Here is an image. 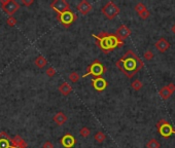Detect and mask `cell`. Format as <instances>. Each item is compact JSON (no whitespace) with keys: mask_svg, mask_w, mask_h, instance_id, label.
Wrapping results in <instances>:
<instances>
[{"mask_svg":"<svg viewBox=\"0 0 175 148\" xmlns=\"http://www.w3.org/2000/svg\"><path fill=\"white\" fill-rule=\"evenodd\" d=\"M142 85H143V84H142V82H141L139 79H136V80H134V81L132 82L131 87H132V89H133V90H141Z\"/></svg>","mask_w":175,"mask_h":148,"instance_id":"44dd1931","label":"cell"},{"mask_svg":"<svg viewBox=\"0 0 175 148\" xmlns=\"http://www.w3.org/2000/svg\"><path fill=\"white\" fill-rule=\"evenodd\" d=\"M94 138H95V140L98 142V143H103V142L106 140V136L103 132H97Z\"/></svg>","mask_w":175,"mask_h":148,"instance_id":"d6986e66","label":"cell"},{"mask_svg":"<svg viewBox=\"0 0 175 148\" xmlns=\"http://www.w3.org/2000/svg\"><path fill=\"white\" fill-rule=\"evenodd\" d=\"M0 148H14L12 143V138H9L5 132L0 133Z\"/></svg>","mask_w":175,"mask_h":148,"instance_id":"4fadbf2b","label":"cell"},{"mask_svg":"<svg viewBox=\"0 0 175 148\" xmlns=\"http://www.w3.org/2000/svg\"><path fill=\"white\" fill-rule=\"evenodd\" d=\"M42 148H54V144L52 143V142H49V141H46L45 143L43 144Z\"/></svg>","mask_w":175,"mask_h":148,"instance_id":"f546056e","label":"cell"},{"mask_svg":"<svg viewBox=\"0 0 175 148\" xmlns=\"http://www.w3.org/2000/svg\"><path fill=\"white\" fill-rule=\"evenodd\" d=\"M146 147L147 148H160V143H159L156 139H151L147 142Z\"/></svg>","mask_w":175,"mask_h":148,"instance_id":"ffe728a7","label":"cell"},{"mask_svg":"<svg viewBox=\"0 0 175 148\" xmlns=\"http://www.w3.org/2000/svg\"><path fill=\"white\" fill-rule=\"evenodd\" d=\"M130 34H131V30H130L126 25H122L121 27L116 30V34H114V35L116 36L117 39L123 42V41L126 39V38L129 37Z\"/></svg>","mask_w":175,"mask_h":148,"instance_id":"ba28073f","label":"cell"},{"mask_svg":"<svg viewBox=\"0 0 175 148\" xmlns=\"http://www.w3.org/2000/svg\"><path fill=\"white\" fill-rule=\"evenodd\" d=\"M102 14L105 15L108 20H113L117 15L119 14V6L112 1H108L107 3L102 7Z\"/></svg>","mask_w":175,"mask_h":148,"instance_id":"277c9868","label":"cell"},{"mask_svg":"<svg viewBox=\"0 0 175 148\" xmlns=\"http://www.w3.org/2000/svg\"><path fill=\"white\" fill-rule=\"evenodd\" d=\"M33 3V0H22V4L25 6H30Z\"/></svg>","mask_w":175,"mask_h":148,"instance_id":"f1b7e54d","label":"cell"},{"mask_svg":"<svg viewBox=\"0 0 175 148\" xmlns=\"http://www.w3.org/2000/svg\"><path fill=\"white\" fill-rule=\"evenodd\" d=\"M6 25H8L9 27H14L17 25V20L14 17H8V19L6 20Z\"/></svg>","mask_w":175,"mask_h":148,"instance_id":"484cf974","label":"cell"},{"mask_svg":"<svg viewBox=\"0 0 175 148\" xmlns=\"http://www.w3.org/2000/svg\"><path fill=\"white\" fill-rule=\"evenodd\" d=\"M51 7L58 15L70 10V4L66 0H55V1H53L51 3Z\"/></svg>","mask_w":175,"mask_h":148,"instance_id":"52a82bcc","label":"cell"},{"mask_svg":"<svg viewBox=\"0 0 175 148\" xmlns=\"http://www.w3.org/2000/svg\"><path fill=\"white\" fill-rule=\"evenodd\" d=\"M171 31H172V33H173V34H175V24H174L173 26H172Z\"/></svg>","mask_w":175,"mask_h":148,"instance_id":"1f68e13d","label":"cell"},{"mask_svg":"<svg viewBox=\"0 0 175 148\" xmlns=\"http://www.w3.org/2000/svg\"><path fill=\"white\" fill-rule=\"evenodd\" d=\"M169 48H170V43L165 38H161L156 42V48L161 53H165Z\"/></svg>","mask_w":175,"mask_h":148,"instance_id":"5bb4252c","label":"cell"},{"mask_svg":"<svg viewBox=\"0 0 175 148\" xmlns=\"http://www.w3.org/2000/svg\"><path fill=\"white\" fill-rule=\"evenodd\" d=\"M143 57L145 58V60H147V61H150V60L153 58V54L151 53L150 51H146L145 53H144V54H143Z\"/></svg>","mask_w":175,"mask_h":148,"instance_id":"83f0119b","label":"cell"},{"mask_svg":"<svg viewBox=\"0 0 175 148\" xmlns=\"http://www.w3.org/2000/svg\"><path fill=\"white\" fill-rule=\"evenodd\" d=\"M172 94H173V93H172L171 90L168 87V85L162 87V89L160 90V92H159V95H160V97L163 99V100H167V99H169L172 96Z\"/></svg>","mask_w":175,"mask_h":148,"instance_id":"e0dca14e","label":"cell"},{"mask_svg":"<svg viewBox=\"0 0 175 148\" xmlns=\"http://www.w3.org/2000/svg\"><path fill=\"white\" fill-rule=\"evenodd\" d=\"M92 85L97 92H103L107 87V81L102 77H96L92 79Z\"/></svg>","mask_w":175,"mask_h":148,"instance_id":"30bf717a","label":"cell"},{"mask_svg":"<svg viewBox=\"0 0 175 148\" xmlns=\"http://www.w3.org/2000/svg\"><path fill=\"white\" fill-rule=\"evenodd\" d=\"M79 133H80V136H82V137H83V138H87V137L90 136L91 131H90V129H89V128H86V127H83V128L80 129Z\"/></svg>","mask_w":175,"mask_h":148,"instance_id":"603a6c76","label":"cell"},{"mask_svg":"<svg viewBox=\"0 0 175 148\" xmlns=\"http://www.w3.org/2000/svg\"><path fill=\"white\" fill-rule=\"evenodd\" d=\"M135 12H137V14H140L141 12H143V10H145L146 9V7H145V5L143 4V3H141V2H139V3H137L136 5H135Z\"/></svg>","mask_w":175,"mask_h":148,"instance_id":"cb8c5ba5","label":"cell"},{"mask_svg":"<svg viewBox=\"0 0 175 148\" xmlns=\"http://www.w3.org/2000/svg\"><path fill=\"white\" fill-rule=\"evenodd\" d=\"M75 143H76V140H75L74 137L70 134L65 135L63 138L61 139L62 146L65 147V148H72L75 145Z\"/></svg>","mask_w":175,"mask_h":148,"instance_id":"7c38bea8","label":"cell"},{"mask_svg":"<svg viewBox=\"0 0 175 148\" xmlns=\"http://www.w3.org/2000/svg\"><path fill=\"white\" fill-rule=\"evenodd\" d=\"M116 65L128 78H132L137 72H139L143 67V62L132 51H128L122 57Z\"/></svg>","mask_w":175,"mask_h":148,"instance_id":"6da1fadb","label":"cell"},{"mask_svg":"<svg viewBox=\"0 0 175 148\" xmlns=\"http://www.w3.org/2000/svg\"><path fill=\"white\" fill-rule=\"evenodd\" d=\"M138 15H139V17H140L142 20H145V19H147V18L150 15V12H148V9H147V8H146L145 10H143V12H141L140 14H138Z\"/></svg>","mask_w":175,"mask_h":148,"instance_id":"4316f807","label":"cell"},{"mask_svg":"<svg viewBox=\"0 0 175 148\" xmlns=\"http://www.w3.org/2000/svg\"><path fill=\"white\" fill-rule=\"evenodd\" d=\"M58 20L62 25L65 26V27H69V26L76 20V15L73 14L71 10H68V12H65L63 14H59Z\"/></svg>","mask_w":175,"mask_h":148,"instance_id":"8992f818","label":"cell"},{"mask_svg":"<svg viewBox=\"0 0 175 148\" xmlns=\"http://www.w3.org/2000/svg\"><path fill=\"white\" fill-rule=\"evenodd\" d=\"M59 90L63 96H68L70 93L72 92V87L68 82H63V84L59 87Z\"/></svg>","mask_w":175,"mask_h":148,"instance_id":"2e32d148","label":"cell"},{"mask_svg":"<svg viewBox=\"0 0 175 148\" xmlns=\"http://www.w3.org/2000/svg\"><path fill=\"white\" fill-rule=\"evenodd\" d=\"M76 8H77L78 12H80V14L83 15H88L89 12H91V10H92L93 6L90 3H89L87 0H82V1H80L79 3L77 4Z\"/></svg>","mask_w":175,"mask_h":148,"instance_id":"8fae6325","label":"cell"},{"mask_svg":"<svg viewBox=\"0 0 175 148\" xmlns=\"http://www.w3.org/2000/svg\"><path fill=\"white\" fill-rule=\"evenodd\" d=\"M105 71L106 69L105 67L103 66V64L101 63V62H99L98 60H95V61L88 67V72L82 75V78L89 76V75H93V76H96V77H101V75Z\"/></svg>","mask_w":175,"mask_h":148,"instance_id":"3957f363","label":"cell"},{"mask_svg":"<svg viewBox=\"0 0 175 148\" xmlns=\"http://www.w3.org/2000/svg\"><path fill=\"white\" fill-rule=\"evenodd\" d=\"M168 87L171 90V92H172V93H174V92H175V84H170L168 85Z\"/></svg>","mask_w":175,"mask_h":148,"instance_id":"4dcf8cb0","label":"cell"},{"mask_svg":"<svg viewBox=\"0 0 175 148\" xmlns=\"http://www.w3.org/2000/svg\"><path fill=\"white\" fill-rule=\"evenodd\" d=\"M34 64L38 67V68L41 69V68H43L44 66H46V65H48V60H46L42 56H38L37 58L35 59Z\"/></svg>","mask_w":175,"mask_h":148,"instance_id":"ac0fdd59","label":"cell"},{"mask_svg":"<svg viewBox=\"0 0 175 148\" xmlns=\"http://www.w3.org/2000/svg\"><path fill=\"white\" fill-rule=\"evenodd\" d=\"M158 128H159V131H160V134L163 137H165V138H168L172 134H175V130H173V128H172L168 123L164 124H161L158 123Z\"/></svg>","mask_w":175,"mask_h":148,"instance_id":"9c48e42d","label":"cell"},{"mask_svg":"<svg viewBox=\"0 0 175 148\" xmlns=\"http://www.w3.org/2000/svg\"><path fill=\"white\" fill-rule=\"evenodd\" d=\"M53 119H54L55 123H57L58 126H63V124L67 121V116L65 115L63 112H58L54 115Z\"/></svg>","mask_w":175,"mask_h":148,"instance_id":"9a60e30c","label":"cell"},{"mask_svg":"<svg viewBox=\"0 0 175 148\" xmlns=\"http://www.w3.org/2000/svg\"><path fill=\"white\" fill-rule=\"evenodd\" d=\"M93 37L97 39V41H96L97 45L105 54L113 51L117 46L123 45V42L117 39L116 35L108 34V33L105 32H101L98 35H93Z\"/></svg>","mask_w":175,"mask_h":148,"instance_id":"7a4b0ae2","label":"cell"},{"mask_svg":"<svg viewBox=\"0 0 175 148\" xmlns=\"http://www.w3.org/2000/svg\"><path fill=\"white\" fill-rule=\"evenodd\" d=\"M57 73V71H56V69L54 68V67H49L48 69H46V71H45V74L48 75L49 77H53L55 76Z\"/></svg>","mask_w":175,"mask_h":148,"instance_id":"d4e9b609","label":"cell"},{"mask_svg":"<svg viewBox=\"0 0 175 148\" xmlns=\"http://www.w3.org/2000/svg\"><path fill=\"white\" fill-rule=\"evenodd\" d=\"M0 4L5 14H7L9 17H12L18 9L20 8V4L15 0H0Z\"/></svg>","mask_w":175,"mask_h":148,"instance_id":"5b68a950","label":"cell"},{"mask_svg":"<svg viewBox=\"0 0 175 148\" xmlns=\"http://www.w3.org/2000/svg\"><path fill=\"white\" fill-rule=\"evenodd\" d=\"M80 78V76H79V74L77 73V72H71V73L69 74V79H70V81H72V82H77L78 80H79Z\"/></svg>","mask_w":175,"mask_h":148,"instance_id":"7402d4cb","label":"cell"}]
</instances>
